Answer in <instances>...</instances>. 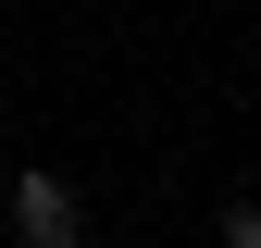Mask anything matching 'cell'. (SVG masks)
Wrapping results in <instances>:
<instances>
[{
	"label": "cell",
	"mask_w": 261,
	"mask_h": 248,
	"mask_svg": "<svg viewBox=\"0 0 261 248\" xmlns=\"http://www.w3.org/2000/svg\"><path fill=\"white\" fill-rule=\"evenodd\" d=\"M0 236H13V248H75V236H87V199H75L62 174H13V199H0Z\"/></svg>",
	"instance_id": "cell-1"
},
{
	"label": "cell",
	"mask_w": 261,
	"mask_h": 248,
	"mask_svg": "<svg viewBox=\"0 0 261 248\" xmlns=\"http://www.w3.org/2000/svg\"><path fill=\"white\" fill-rule=\"evenodd\" d=\"M212 236H224V248H261V199H249V186H237V199L212 211Z\"/></svg>",
	"instance_id": "cell-2"
},
{
	"label": "cell",
	"mask_w": 261,
	"mask_h": 248,
	"mask_svg": "<svg viewBox=\"0 0 261 248\" xmlns=\"http://www.w3.org/2000/svg\"><path fill=\"white\" fill-rule=\"evenodd\" d=\"M0 248H13V236H0Z\"/></svg>",
	"instance_id": "cell-3"
}]
</instances>
